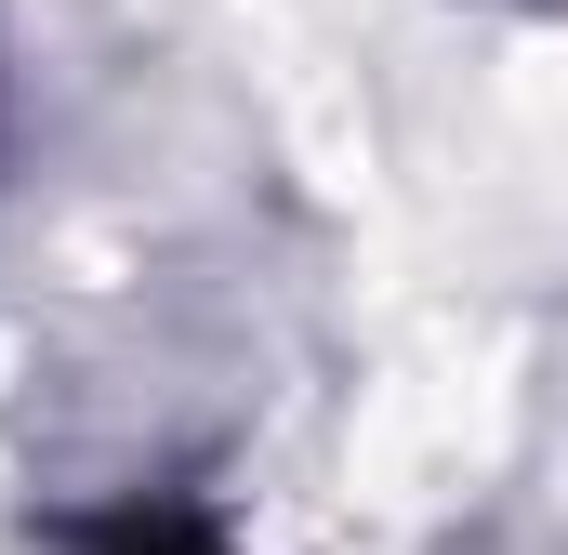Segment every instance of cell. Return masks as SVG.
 I'll return each mask as SVG.
<instances>
[{"label": "cell", "instance_id": "cell-1", "mask_svg": "<svg viewBox=\"0 0 568 555\" xmlns=\"http://www.w3.org/2000/svg\"><path fill=\"white\" fill-rule=\"evenodd\" d=\"M80 555H212L199 516H106V529H80Z\"/></svg>", "mask_w": 568, "mask_h": 555}]
</instances>
